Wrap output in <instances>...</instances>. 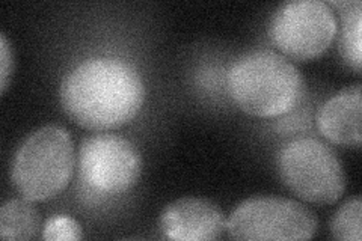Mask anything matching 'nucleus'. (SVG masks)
<instances>
[{"instance_id": "nucleus-1", "label": "nucleus", "mask_w": 362, "mask_h": 241, "mask_svg": "<svg viewBox=\"0 0 362 241\" xmlns=\"http://www.w3.org/2000/svg\"><path fill=\"white\" fill-rule=\"evenodd\" d=\"M68 118L90 131H110L133 121L145 101L136 68L117 57H93L76 65L61 83Z\"/></svg>"}, {"instance_id": "nucleus-2", "label": "nucleus", "mask_w": 362, "mask_h": 241, "mask_svg": "<svg viewBox=\"0 0 362 241\" xmlns=\"http://www.w3.org/2000/svg\"><path fill=\"white\" fill-rule=\"evenodd\" d=\"M303 78L288 57L258 49L237 57L228 71V93L245 113L276 118L299 102Z\"/></svg>"}, {"instance_id": "nucleus-3", "label": "nucleus", "mask_w": 362, "mask_h": 241, "mask_svg": "<svg viewBox=\"0 0 362 241\" xmlns=\"http://www.w3.org/2000/svg\"><path fill=\"white\" fill-rule=\"evenodd\" d=\"M74 169V145L70 133L58 124L33 131L17 149L11 180L17 192L32 202L61 194Z\"/></svg>"}, {"instance_id": "nucleus-4", "label": "nucleus", "mask_w": 362, "mask_h": 241, "mask_svg": "<svg viewBox=\"0 0 362 241\" xmlns=\"http://www.w3.org/2000/svg\"><path fill=\"white\" fill-rule=\"evenodd\" d=\"M279 177L305 202L335 204L346 190L344 169L337 154L314 137H299L281 149Z\"/></svg>"}, {"instance_id": "nucleus-5", "label": "nucleus", "mask_w": 362, "mask_h": 241, "mask_svg": "<svg viewBox=\"0 0 362 241\" xmlns=\"http://www.w3.org/2000/svg\"><path fill=\"white\" fill-rule=\"evenodd\" d=\"M317 229L319 221L308 206L278 196L249 198L226 222V231L234 240H310Z\"/></svg>"}, {"instance_id": "nucleus-6", "label": "nucleus", "mask_w": 362, "mask_h": 241, "mask_svg": "<svg viewBox=\"0 0 362 241\" xmlns=\"http://www.w3.org/2000/svg\"><path fill=\"white\" fill-rule=\"evenodd\" d=\"M337 35V17L322 0H294L278 8L270 23V38L282 56L311 61L322 56Z\"/></svg>"}, {"instance_id": "nucleus-7", "label": "nucleus", "mask_w": 362, "mask_h": 241, "mask_svg": "<svg viewBox=\"0 0 362 241\" xmlns=\"http://www.w3.org/2000/svg\"><path fill=\"white\" fill-rule=\"evenodd\" d=\"M78 169L88 187L98 193L118 194L130 190L139 181L142 157L126 137L98 133L82 142Z\"/></svg>"}, {"instance_id": "nucleus-8", "label": "nucleus", "mask_w": 362, "mask_h": 241, "mask_svg": "<svg viewBox=\"0 0 362 241\" xmlns=\"http://www.w3.org/2000/svg\"><path fill=\"white\" fill-rule=\"evenodd\" d=\"M160 228L169 240L211 241L222 237L226 219L214 202L189 196L166 205L160 216Z\"/></svg>"}, {"instance_id": "nucleus-9", "label": "nucleus", "mask_w": 362, "mask_h": 241, "mask_svg": "<svg viewBox=\"0 0 362 241\" xmlns=\"http://www.w3.org/2000/svg\"><path fill=\"white\" fill-rule=\"evenodd\" d=\"M361 85L339 90L317 114V127L327 141L343 148H361Z\"/></svg>"}, {"instance_id": "nucleus-10", "label": "nucleus", "mask_w": 362, "mask_h": 241, "mask_svg": "<svg viewBox=\"0 0 362 241\" xmlns=\"http://www.w3.org/2000/svg\"><path fill=\"white\" fill-rule=\"evenodd\" d=\"M41 216L29 199H9L0 208V237L4 240H32L38 235Z\"/></svg>"}, {"instance_id": "nucleus-11", "label": "nucleus", "mask_w": 362, "mask_h": 241, "mask_svg": "<svg viewBox=\"0 0 362 241\" xmlns=\"http://www.w3.org/2000/svg\"><path fill=\"white\" fill-rule=\"evenodd\" d=\"M332 6H337L341 13L343 32L339 49L349 65L355 68L359 73L362 64V42H361V2H334Z\"/></svg>"}, {"instance_id": "nucleus-12", "label": "nucleus", "mask_w": 362, "mask_h": 241, "mask_svg": "<svg viewBox=\"0 0 362 241\" xmlns=\"http://www.w3.org/2000/svg\"><path fill=\"white\" fill-rule=\"evenodd\" d=\"M362 202L361 198L346 201L332 217L331 233L332 237L343 241H361L362 237Z\"/></svg>"}, {"instance_id": "nucleus-13", "label": "nucleus", "mask_w": 362, "mask_h": 241, "mask_svg": "<svg viewBox=\"0 0 362 241\" xmlns=\"http://www.w3.org/2000/svg\"><path fill=\"white\" fill-rule=\"evenodd\" d=\"M42 238L49 241H65V240H81L82 228L78 222L70 216H53L44 223Z\"/></svg>"}, {"instance_id": "nucleus-14", "label": "nucleus", "mask_w": 362, "mask_h": 241, "mask_svg": "<svg viewBox=\"0 0 362 241\" xmlns=\"http://www.w3.org/2000/svg\"><path fill=\"white\" fill-rule=\"evenodd\" d=\"M0 59H2V64H0V76H2V83L0 85L2 86H0V89L5 93L14 71V53L5 33L0 35Z\"/></svg>"}]
</instances>
